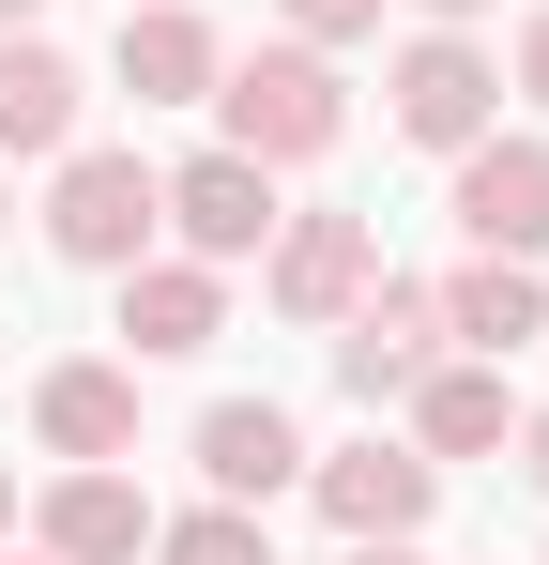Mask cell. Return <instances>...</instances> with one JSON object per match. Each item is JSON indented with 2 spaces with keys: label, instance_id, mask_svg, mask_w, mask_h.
Instances as JSON below:
<instances>
[{
  "label": "cell",
  "instance_id": "16",
  "mask_svg": "<svg viewBox=\"0 0 549 565\" xmlns=\"http://www.w3.org/2000/svg\"><path fill=\"white\" fill-rule=\"evenodd\" d=\"M504 428H519L504 367H428V382H412V444H428V459H488Z\"/></svg>",
  "mask_w": 549,
  "mask_h": 565
},
{
  "label": "cell",
  "instance_id": "13",
  "mask_svg": "<svg viewBox=\"0 0 549 565\" xmlns=\"http://www.w3.org/2000/svg\"><path fill=\"white\" fill-rule=\"evenodd\" d=\"M214 62H229V46H214L183 0H122V93H138V107H198Z\"/></svg>",
  "mask_w": 549,
  "mask_h": 565
},
{
  "label": "cell",
  "instance_id": "22",
  "mask_svg": "<svg viewBox=\"0 0 549 565\" xmlns=\"http://www.w3.org/2000/svg\"><path fill=\"white\" fill-rule=\"evenodd\" d=\"M412 15H443V31H458V15H488V0H412Z\"/></svg>",
  "mask_w": 549,
  "mask_h": 565
},
{
  "label": "cell",
  "instance_id": "21",
  "mask_svg": "<svg viewBox=\"0 0 549 565\" xmlns=\"http://www.w3.org/2000/svg\"><path fill=\"white\" fill-rule=\"evenodd\" d=\"M352 565H428V551H412V535H352Z\"/></svg>",
  "mask_w": 549,
  "mask_h": 565
},
{
  "label": "cell",
  "instance_id": "15",
  "mask_svg": "<svg viewBox=\"0 0 549 565\" xmlns=\"http://www.w3.org/2000/svg\"><path fill=\"white\" fill-rule=\"evenodd\" d=\"M31 428H46L62 459H138V382H122V367H46Z\"/></svg>",
  "mask_w": 549,
  "mask_h": 565
},
{
  "label": "cell",
  "instance_id": "19",
  "mask_svg": "<svg viewBox=\"0 0 549 565\" xmlns=\"http://www.w3.org/2000/svg\"><path fill=\"white\" fill-rule=\"evenodd\" d=\"M519 93L549 107V0H535V15H519Z\"/></svg>",
  "mask_w": 549,
  "mask_h": 565
},
{
  "label": "cell",
  "instance_id": "2",
  "mask_svg": "<svg viewBox=\"0 0 549 565\" xmlns=\"http://www.w3.org/2000/svg\"><path fill=\"white\" fill-rule=\"evenodd\" d=\"M153 230H169V184L138 153H62V199H46V245L62 260L122 276V260H153Z\"/></svg>",
  "mask_w": 549,
  "mask_h": 565
},
{
  "label": "cell",
  "instance_id": "17",
  "mask_svg": "<svg viewBox=\"0 0 549 565\" xmlns=\"http://www.w3.org/2000/svg\"><path fill=\"white\" fill-rule=\"evenodd\" d=\"M153 565H274L260 504H198V520H153Z\"/></svg>",
  "mask_w": 549,
  "mask_h": 565
},
{
  "label": "cell",
  "instance_id": "20",
  "mask_svg": "<svg viewBox=\"0 0 549 565\" xmlns=\"http://www.w3.org/2000/svg\"><path fill=\"white\" fill-rule=\"evenodd\" d=\"M519 473H535V489H549V413H519Z\"/></svg>",
  "mask_w": 549,
  "mask_h": 565
},
{
  "label": "cell",
  "instance_id": "23",
  "mask_svg": "<svg viewBox=\"0 0 549 565\" xmlns=\"http://www.w3.org/2000/svg\"><path fill=\"white\" fill-rule=\"evenodd\" d=\"M31 15H46V0H0V31H31Z\"/></svg>",
  "mask_w": 549,
  "mask_h": 565
},
{
  "label": "cell",
  "instance_id": "18",
  "mask_svg": "<svg viewBox=\"0 0 549 565\" xmlns=\"http://www.w3.org/2000/svg\"><path fill=\"white\" fill-rule=\"evenodd\" d=\"M352 31H381V0H290V46H352Z\"/></svg>",
  "mask_w": 549,
  "mask_h": 565
},
{
  "label": "cell",
  "instance_id": "11",
  "mask_svg": "<svg viewBox=\"0 0 549 565\" xmlns=\"http://www.w3.org/2000/svg\"><path fill=\"white\" fill-rule=\"evenodd\" d=\"M428 489H443L428 444H352V459H321V520H336V535H412Z\"/></svg>",
  "mask_w": 549,
  "mask_h": 565
},
{
  "label": "cell",
  "instance_id": "3",
  "mask_svg": "<svg viewBox=\"0 0 549 565\" xmlns=\"http://www.w3.org/2000/svg\"><path fill=\"white\" fill-rule=\"evenodd\" d=\"M428 367H443V290H412V276H366V306L336 321V382H352L366 413H381V397H412Z\"/></svg>",
  "mask_w": 549,
  "mask_h": 565
},
{
  "label": "cell",
  "instance_id": "8",
  "mask_svg": "<svg viewBox=\"0 0 549 565\" xmlns=\"http://www.w3.org/2000/svg\"><path fill=\"white\" fill-rule=\"evenodd\" d=\"M290 473H305V428H290L274 397H214V413H198V489H214V504H274Z\"/></svg>",
  "mask_w": 549,
  "mask_h": 565
},
{
  "label": "cell",
  "instance_id": "5",
  "mask_svg": "<svg viewBox=\"0 0 549 565\" xmlns=\"http://www.w3.org/2000/svg\"><path fill=\"white\" fill-rule=\"evenodd\" d=\"M169 230H183V260H260L274 245V169L214 138L198 169H169Z\"/></svg>",
  "mask_w": 549,
  "mask_h": 565
},
{
  "label": "cell",
  "instance_id": "14",
  "mask_svg": "<svg viewBox=\"0 0 549 565\" xmlns=\"http://www.w3.org/2000/svg\"><path fill=\"white\" fill-rule=\"evenodd\" d=\"M443 337H458V352H519V337H549L535 260H488V245H473V260L443 276Z\"/></svg>",
  "mask_w": 549,
  "mask_h": 565
},
{
  "label": "cell",
  "instance_id": "6",
  "mask_svg": "<svg viewBox=\"0 0 549 565\" xmlns=\"http://www.w3.org/2000/svg\"><path fill=\"white\" fill-rule=\"evenodd\" d=\"M458 230L488 260H535L549 245V138H473L458 153Z\"/></svg>",
  "mask_w": 549,
  "mask_h": 565
},
{
  "label": "cell",
  "instance_id": "24",
  "mask_svg": "<svg viewBox=\"0 0 549 565\" xmlns=\"http://www.w3.org/2000/svg\"><path fill=\"white\" fill-rule=\"evenodd\" d=\"M0 535H15V459H0Z\"/></svg>",
  "mask_w": 549,
  "mask_h": 565
},
{
  "label": "cell",
  "instance_id": "7",
  "mask_svg": "<svg viewBox=\"0 0 549 565\" xmlns=\"http://www.w3.org/2000/svg\"><path fill=\"white\" fill-rule=\"evenodd\" d=\"M488 107H504L488 46H458V31L397 46V138H428V153H473V138H488Z\"/></svg>",
  "mask_w": 549,
  "mask_h": 565
},
{
  "label": "cell",
  "instance_id": "10",
  "mask_svg": "<svg viewBox=\"0 0 549 565\" xmlns=\"http://www.w3.org/2000/svg\"><path fill=\"white\" fill-rule=\"evenodd\" d=\"M122 337H138L153 367L214 352V337H229V290H214V260H122Z\"/></svg>",
  "mask_w": 549,
  "mask_h": 565
},
{
  "label": "cell",
  "instance_id": "9",
  "mask_svg": "<svg viewBox=\"0 0 549 565\" xmlns=\"http://www.w3.org/2000/svg\"><path fill=\"white\" fill-rule=\"evenodd\" d=\"M31 535H46V565H138L153 551V504H138L107 459H77L46 504H31Z\"/></svg>",
  "mask_w": 549,
  "mask_h": 565
},
{
  "label": "cell",
  "instance_id": "12",
  "mask_svg": "<svg viewBox=\"0 0 549 565\" xmlns=\"http://www.w3.org/2000/svg\"><path fill=\"white\" fill-rule=\"evenodd\" d=\"M77 107H92V77L46 31H0V153H77Z\"/></svg>",
  "mask_w": 549,
  "mask_h": 565
},
{
  "label": "cell",
  "instance_id": "1",
  "mask_svg": "<svg viewBox=\"0 0 549 565\" xmlns=\"http://www.w3.org/2000/svg\"><path fill=\"white\" fill-rule=\"evenodd\" d=\"M198 107H229V153H260V169H305V153L352 138V93H336L321 46H245V62H214Z\"/></svg>",
  "mask_w": 549,
  "mask_h": 565
},
{
  "label": "cell",
  "instance_id": "26",
  "mask_svg": "<svg viewBox=\"0 0 549 565\" xmlns=\"http://www.w3.org/2000/svg\"><path fill=\"white\" fill-rule=\"evenodd\" d=\"M31 565H46V551H31Z\"/></svg>",
  "mask_w": 549,
  "mask_h": 565
},
{
  "label": "cell",
  "instance_id": "25",
  "mask_svg": "<svg viewBox=\"0 0 549 565\" xmlns=\"http://www.w3.org/2000/svg\"><path fill=\"white\" fill-rule=\"evenodd\" d=\"M0 230H15V199H0Z\"/></svg>",
  "mask_w": 549,
  "mask_h": 565
},
{
  "label": "cell",
  "instance_id": "4",
  "mask_svg": "<svg viewBox=\"0 0 549 565\" xmlns=\"http://www.w3.org/2000/svg\"><path fill=\"white\" fill-rule=\"evenodd\" d=\"M366 276H381V230L366 214H274V245H260V290L290 306V321H352Z\"/></svg>",
  "mask_w": 549,
  "mask_h": 565
}]
</instances>
